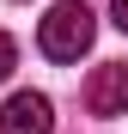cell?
<instances>
[{
    "label": "cell",
    "instance_id": "2",
    "mask_svg": "<svg viewBox=\"0 0 128 134\" xmlns=\"http://www.w3.org/2000/svg\"><path fill=\"white\" fill-rule=\"evenodd\" d=\"M85 110L92 116H128V61H104L85 79Z\"/></svg>",
    "mask_w": 128,
    "mask_h": 134
},
{
    "label": "cell",
    "instance_id": "4",
    "mask_svg": "<svg viewBox=\"0 0 128 134\" xmlns=\"http://www.w3.org/2000/svg\"><path fill=\"white\" fill-rule=\"evenodd\" d=\"M12 67H18V43H12L6 31H0V79H6V73H12Z\"/></svg>",
    "mask_w": 128,
    "mask_h": 134
},
{
    "label": "cell",
    "instance_id": "1",
    "mask_svg": "<svg viewBox=\"0 0 128 134\" xmlns=\"http://www.w3.org/2000/svg\"><path fill=\"white\" fill-rule=\"evenodd\" d=\"M98 37V18L92 6H79V0H61V6H49V18L37 25V49L49 61H79L85 49H92Z\"/></svg>",
    "mask_w": 128,
    "mask_h": 134
},
{
    "label": "cell",
    "instance_id": "5",
    "mask_svg": "<svg viewBox=\"0 0 128 134\" xmlns=\"http://www.w3.org/2000/svg\"><path fill=\"white\" fill-rule=\"evenodd\" d=\"M110 18H116V31H128V0H110Z\"/></svg>",
    "mask_w": 128,
    "mask_h": 134
},
{
    "label": "cell",
    "instance_id": "3",
    "mask_svg": "<svg viewBox=\"0 0 128 134\" xmlns=\"http://www.w3.org/2000/svg\"><path fill=\"white\" fill-rule=\"evenodd\" d=\"M0 134H55V104L43 92H12L0 110Z\"/></svg>",
    "mask_w": 128,
    "mask_h": 134
}]
</instances>
